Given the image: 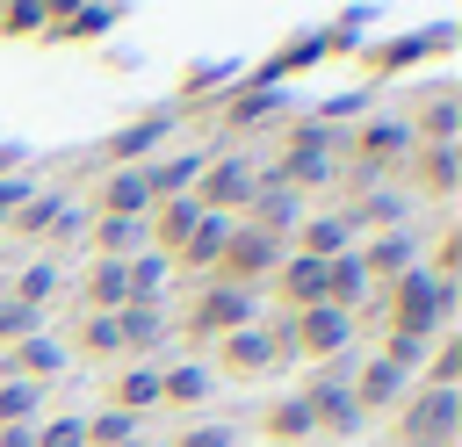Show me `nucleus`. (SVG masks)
<instances>
[{
    "mask_svg": "<svg viewBox=\"0 0 462 447\" xmlns=\"http://www.w3.org/2000/svg\"><path fill=\"white\" fill-rule=\"evenodd\" d=\"M455 375H462V332H433V346H426L411 389H455Z\"/></svg>",
    "mask_w": 462,
    "mask_h": 447,
    "instance_id": "31",
    "label": "nucleus"
},
{
    "mask_svg": "<svg viewBox=\"0 0 462 447\" xmlns=\"http://www.w3.org/2000/svg\"><path fill=\"white\" fill-rule=\"evenodd\" d=\"M224 231H231L224 216H202V224H195V238H188V245L173 252V274H195V281H217V260H224Z\"/></svg>",
    "mask_w": 462,
    "mask_h": 447,
    "instance_id": "26",
    "label": "nucleus"
},
{
    "mask_svg": "<svg viewBox=\"0 0 462 447\" xmlns=\"http://www.w3.org/2000/svg\"><path fill=\"white\" fill-rule=\"evenodd\" d=\"M79 433H87V447H130V440H137V418L94 411V418H79Z\"/></svg>",
    "mask_w": 462,
    "mask_h": 447,
    "instance_id": "35",
    "label": "nucleus"
},
{
    "mask_svg": "<svg viewBox=\"0 0 462 447\" xmlns=\"http://www.w3.org/2000/svg\"><path fill=\"white\" fill-rule=\"evenodd\" d=\"M29 195H36V187H29L22 173H7V180H0V224H7V216H14V209H22Z\"/></svg>",
    "mask_w": 462,
    "mask_h": 447,
    "instance_id": "41",
    "label": "nucleus"
},
{
    "mask_svg": "<svg viewBox=\"0 0 462 447\" xmlns=\"http://www.w3.org/2000/svg\"><path fill=\"white\" fill-rule=\"evenodd\" d=\"M397 180H404L411 202H455V187H462V151H455V144H411V159L397 166Z\"/></svg>",
    "mask_w": 462,
    "mask_h": 447,
    "instance_id": "7",
    "label": "nucleus"
},
{
    "mask_svg": "<svg viewBox=\"0 0 462 447\" xmlns=\"http://www.w3.org/2000/svg\"><path fill=\"white\" fill-rule=\"evenodd\" d=\"M238 324H253V296L245 288H224V281H202L195 303H188V317H180L188 339H231Z\"/></svg>",
    "mask_w": 462,
    "mask_h": 447,
    "instance_id": "8",
    "label": "nucleus"
},
{
    "mask_svg": "<svg viewBox=\"0 0 462 447\" xmlns=\"http://www.w3.org/2000/svg\"><path fill=\"white\" fill-rule=\"evenodd\" d=\"M79 353H87V360H123V346H116V317H79Z\"/></svg>",
    "mask_w": 462,
    "mask_h": 447,
    "instance_id": "37",
    "label": "nucleus"
},
{
    "mask_svg": "<svg viewBox=\"0 0 462 447\" xmlns=\"http://www.w3.org/2000/svg\"><path fill=\"white\" fill-rule=\"evenodd\" d=\"M0 447H36V425H0Z\"/></svg>",
    "mask_w": 462,
    "mask_h": 447,
    "instance_id": "42",
    "label": "nucleus"
},
{
    "mask_svg": "<svg viewBox=\"0 0 462 447\" xmlns=\"http://www.w3.org/2000/svg\"><path fill=\"white\" fill-rule=\"evenodd\" d=\"M79 224H87V216H72L65 195H51V187H36V195L7 216V231H22V238H72Z\"/></svg>",
    "mask_w": 462,
    "mask_h": 447,
    "instance_id": "20",
    "label": "nucleus"
},
{
    "mask_svg": "<svg viewBox=\"0 0 462 447\" xmlns=\"http://www.w3.org/2000/svg\"><path fill=\"white\" fill-rule=\"evenodd\" d=\"M51 7H0V36H43Z\"/></svg>",
    "mask_w": 462,
    "mask_h": 447,
    "instance_id": "38",
    "label": "nucleus"
},
{
    "mask_svg": "<svg viewBox=\"0 0 462 447\" xmlns=\"http://www.w3.org/2000/svg\"><path fill=\"white\" fill-rule=\"evenodd\" d=\"M202 159H209V151H159V159H144V166H137V180H144V195H152V202H180V195L195 187Z\"/></svg>",
    "mask_w": 462,
    "mask_h": 447,
    "instance_id": "19",
    "label": "nucleus"
},
{
    "mask_svg": "<svg viewBox=\"0 0 462 447\" xmlns=\"http://www.w3.org/2000/svg\"><path fill=\"white\" fill-rule=\"evenodd\" d=\"M58 288H65V267H58V252H43V260H29V267L14 274V288H7V296H14L22 310H43Z\"/></svg>",
    "mask_w": 462,
    "mask_h": 447,
    "instance_id": "29",
    "label": "nucleus"
},
{
    "mask_svg": "<svg viewBox=\"0 0 462 447\" xmlns=\"http://www.w3.org/2000/svg\"><path fill=\"white\" fill-rule=\"evenodd\" d=\"M390 447H397V440H390Z\"/></svg>",
    "mask_w": 462,
    "mask_h": 447,
    "instance_id": "45",
    "label": "nucleus"
},
{
    "mask_svg": "<svg viewBox=\"0 0 462 447\" xmlns=\"http://www.w3.org/2000/svg\"><path fill=\"white\" fill-rule=\"evenodd\" d=\"M354 346V317L346 310H332V303H318V310H296L289 317V360H339Z\"/></svg>",
    "mask_w": 462,
    "mask_h": 447,
    "instance_id": "6",
    "label": "nucleus"
},
{
    "mask_svg": "<svg viewBox=\"0 0 462 447\" xmlns=\"http://www.w3.org/2000/svg\"><path fill=\"white\" fill-rule=\"evenodd\" d=\"M354 260H361L368 288H375V281L390 288L404 267H419V231H411V224H404V231H375V238H361V245H354Z\"/></svg>",
    "mask_w": 462,
    "mask_h": 447,
    "instance_id": "13",
    "label": "nucleus"
},
{
    "mask_svg": "<svg viewBox=\"0 0 462 447\" xmlns=\"http://www.w3.org/2000/svg\"><path fill=\"white\" fill-rule=\"evenodd\" d=\"M274 303H282V317H296V310H318L325 303V260H303V252H289L282 267H274Z\"/></svg>",
    "mask_w": 462,
    "mask_h": 447,
    "instance_id": "15",
    "label": "nucleus"
},
{
    "mask_svg": "<svg viewBox=\"0 0 462 447\" xmlns=\"http://www.w3.org/2000/svg\"><path fill=\"white\" fill-rule=\"evenodd\" d=\"M462 433V389H411L397 404V447H455Z\"/></svg>",
    "mask_w": 462,
    "mask_h": 447,
    "instance_id": "4",
    "label": "nucleus"
},
{
    "mask_svg": "<svg viewBox=\"0 0 462 447\" xmlns=\"http://www.w3.org/2000/svg\"><path fill=\"white\" fill-rule=\"evenodd\" d=\"M346 389H354V411H361V418H375V411H397V404L411 397V375H404V368H390L383 353H368V360L346 375Z\"/></svg>",
    "mask_w": 462,
    "mask_h": 447,
    "instance_id": "12",
    "label": "nucleus"
},
{
    "mask_svg": "<svg viewBox=\"0 0 462 447\" xmlns=\"http://www.w3.org/2000/svg\"><path fill=\"white\" fill-rule=\"evenodd\" d=\"M339 123H318V115H303V123H289L282 130V151L260 166V173H274L282 187H296V195H310V187H332L339 180Z\"/></svg>",
    "mask_w": 462,
    "mask_h": 447,
    "instance_id": "1",
    "label": "nucleus"
},
{
    "mask_svg": "<svg viewBox=\"0 0 462 447\" xmlns=\"http://www.w3.org/2000/svg\"><path fill=\"white\" fill-rule=\"evenodd\" d=\"M289 252H303V260H339V252H354V224H346L339 209H303V224L289 231Z\"/></svg>",
    "mask_w": 462,
    "mask_h": 447,
    "instance_id": "14",
    "label": "nucleus"
},
{
    "mask_svg": "<svg viewBox=\"0 0 462 447\" xmlns=\"http://www.w3.org/2000/svg\"><path fill=\"white\" fill-rule=\"evenodd\" d=\"M195 224H202L195 195H180V202H152V216H144V252L173 260V252H180V245L195 238Z\"/></svg>",
    "mask_w": 462,
    "mask_h": 447,
    "instance_id": "16",
    "label": "nucleus"
},
{
    "mask_svg": "<svg viewBox=\"0 0 462 447\" xmlns=\"http://www.w3.org/2000/svg\"><path fill=\"white\" fill-rule=\"evenodd\" d=\"M404 130H411V144H455V137H462V94H455V79L419 87V101H411Z\"/></svg>",
    "mask_w": 462,
    "mask_h": 447,
    "instance_id": "9",
    "label": "nucleus"
},
{
    "mask_svg": "<svg viewBox=\"0 0 462 447\" xmlns=\"http://www.w3.org/2000/svg\"><path fill=\"white\" fill-rule=\"evenodd\" d=\"M325 303H332V310H346V317L368 303V274H361V260H354V252L325 260Z\"/></svg>",
    "mask_w": 462,
    "mask_h": 447,
    "instance_id": "30",
    "label": "nucleus"
},
{
    "mask_svg": "<svg viewBox=\"0 0 462 447\" xmlns=\"http://www.w3.org/2000/svg\"><path fill=\"white\" fill-rule=\"evenodd\" d=\"M166 339H173L166 303H123V310H116V346H123V360H159Z\"/></svg>",
    "mask_w": 462,
    "mask_h": 447,
    "instance_id": "11",
    "label": "nucleus"
},
{
    "mask_svg": "<svg viewBox=\"0 0 462 447\" xmlns=\"http://www.w3.org/2000/svg\"><path fill=\"white\" fill-rule=\"evenodd\" d=\"M274 108H282V94H274V87H260V79H253V87H245V94H238V101H224V130H253V123H267V115H274Z\"/></svg>",
    "mask_w": 462,
    "mask_h": 447,
    "instance_id": "33",
    "label": "nucleus"
},
{
    "mask_svg": "<svg viewBox=\"0 0 462 447\" xmlns=\"http://www.w3.org/2000/svg\"><path fill=\"white\" fill-rule=\"evenodd\" d=\"M36 447H87L79 418H36Z\"/></svg>",
    "mask_w": 462,
    "mask_h": 447,
    "instance_id": "39",
    "label": "nucleus"
},
{
    "mask_svg": "<svg viewBox=\"0 0 462 447\" xmlns=\"http://www.w3.org/2000/svg\"><path fill=\"white\" fill-rule=\"evenodd\" d=\"M253 180H260V159H253V151H209L188 195H195V209H202V216H224V224H238V209H245Z\"/></svg>",
    "mask_w": 462,
    "mask_h": 447,
    "instance_id": "3",
    "label": "nucleus"
},
{
    "mask_svg": "<svg viewBox=\"0 0 462 447\" xmlns=\"http://www.w3.org/2000/svg\"><path fill=\"white\" fill-rule=\"evenodd\" d=\"M217 368L224 375H267V368H282V346L260 332V317L253 324H238L231 339H217Z\"/></svg>",
    "mask_w": 462,
    "mask_h": 447,
    "instance_id": "17",
    "label": "nucleus"
},
{
    "mask_svg": "<svg viewBox=\"0 0 462 447\" xmlns=\"http://www.w3.org/2000/svg\"><path fill=\"white\" fill-rule=\"evenodd\" d=\"M79 303H87V317H116V310L130 303V274H123V260H87V274H79Z\"/></svg>",
    "mask_w": 462,
    "mask_h": 447,
    "instance_id": "24",
    "label": "nucleus"
},
{
    "mask_svg": "<svg viewBox=\"0 0 462 447\" xmlns=\"http://www.w3.org/2000/svg\"><path fill=\"white\" fill-rule=\"evenodd\" d=\"M260 440H267V447H310V440H318V425H310V411H303L296 389L260 411Z\"/></svg>",
    "mask_w": 462,
    "mask_h": 447,
    "instance_id": "25",
    "label": "nucleus"
},
{
    "mask_svg": "<svg viewBox=\"0 0 462 447\" xmlns=\"http://www.w3.org/2000/svg\"><path fill=\"white\" fill-rule=\"evenodd\" d=\"M390 332L397 339H433V332H455V281L426 274V267H404L390 281Z\"/></svg>",
    "mask_w": 462,
    "mask_h": 447,
    "instance_id": "2",
    "label": "nucleus"
},
{
    "mask_svg": "<svg viewBox=\"0 0 462 447\" xmlns=\"http://www.w3.org/2000/svg\"><path fill=\"white\" fill-rule=\"evenodd\" d=\"M14 166H22V151H14V144H0V180H7Z\"/></svg>",
    "mask_w": 462,
    "mask_h": 447,
    "instance_id": "43",
    "label": "nucleus"
},
{
    "mask_svg": "<svg viewBox=\"0 0 462 447\" xmlns=\"http://www.w3.org/2000/svg\"><path fill=\"white\" fill-rule=\"evenodd\" d=\"M123 274H130V303H166L173 260H159V252H137V260H123Z\"/></svg>",
    "mask_w": 462,
    "mask_h": 447,
    "instance_id": "32",
    "label": "nucleus"
},
{
    "mask_svg": "<svg viewBox=\"0 0 462 447\" xmlns=\"http://www.w3.org/2000/svg\"><path fill=\"white\" fill-rule=\"evenodd\" d=\"M130 447H166V440H130Z\"/></svg>",
    "mask_w": 462,
    "mask_h": 447,
    "instance_id": "44",
    "label": "nucleus"
},
{
    "mask_svg": "<svg viewBox=\"0 0 462 447\" xmlns=\"http://www.w3.org/2000/svg\"><path fill=\"white\" fill-rule=\"evenodd\" d=\"M94 216H123V224H144V216H152V195H144L137 166H108V180H101V195H94Z\"/></svg>",
    "mask_w": 462,
    "mask_h": 447,
    "instance_id": "23",
    "label": "nucleus"
},
{
    "mask_svg": "<svg viewBox=\"0 0 462 447\" xmlns=\"http://www.w3.org/2000/svg\"><path fill=\"white\" fill-rule=\"evenodd\" d=\"M166 137H173V115H137V123H123L101 151H108V166H144V159H159Z\"/></svg>",
    "mask_w": 462,
    "mask_h": 447,
    "instance_id": "21",
    "label": "nucleus"
},
{
    "mask_svg": "<svg viewBox=\"0 0 462 447\" xmlns=\"http://www.w3.org/2000/svg\"><path fill=\"white\" fill-rule=\"evenodd\" d=\"M36 418H43V389L0 375V425H36Z\"/></svg>",
    "mask_w": 462,
    "mask_h": 447,
    "instance_id": "34",
    "label": "nucleus"
},
{
    "mask_svg": "<svg viewBox=\"0 0 462 447\" xmlns=\"http://www.w3.org/2000/svg\"><path fill=\"white\" fill-rule=\"evenodd\" d=\"M36 332H43V310H22L14 296H0V353L22 346V339H36Z\"/></svg>",
    "mask_w": 462,
    "mask_h": 447,
    "instance_id": "36",
    "label": "nucleus"
},
{
    "mask_svg": "<svg viewBox=\"0 0 462 447\" xmlns=\"http://www.w3.org/2000/svg\"><path fill=\"white\" fill-rule=\"evenodd\" d=\"M238 224H253V231H267V238H282V245H289V231L303 224V195H296V187H282L274 173H260V180H253V195H245V209H238Z\"/></svg>",
    "mask_w": 462,
    "mask_h": 447,
    "instance_id": "10",
    "label": "nucleus"
},
{
    "mask_svg": "<svg viewBox=\"0 0 462 447\" xmlns=\"http://www.w3.org/2000/svg\"><path fill=\"white\" fill-rule=\"evenodd\" d=\"M108 411H123V418L159 411V360H116V375H108Z\"/></svg>",
    "mask_w": 462,
    "mask_h": 447,
    "instance_id": "18",
    "label": "nucleus"
},
{
    "mask_svg": "<svg viewBox=\"0 0 462 447\" xmlns=\"http://www.w3.org/2000/svg\"><path fill=\"white\" fill-rule=\"evenodd\" d=\"M58 368H65V346L51 332H36V339H22V346L0 353V375L7 382H29V389H43V375H58Z\"/></svg>",
    "mask_w": 462,
    "mask_h": 447,
    "instance_id": "22",
    "label": "nucleus"
},
{
    "mask_svg": "<svg viewBox=\"0 0 462 447\" xmlns=\"http://www.w3.org/2000/svg\"><path fill=\"white\" fill-rule=\"evenodd\" d=\"M209 389H217V375H209L202 360H173V368H159V404H173V411L202 404Z\"/></svg>",
    "mask_w": 462,
    "mask_h": 447,
    "instance_id": "27",
    "label": "nucleus"
},
{
    "mask_svg": "<svg viewBox=\"0 0 462 447\" xmlns=\"http://www.w3.org/2000/svg\"><path fill=\"white\" fill-rule=\"evenodd\" d=\"M116 29V7H58L51 14V43H94V36H108Z\"/></svg>",
    "mask_w": 462,
    "mask_h": 447,
    "instance_id": "28",
    "label": "nucleus"
},
{
    "mask_svg": "<svg viewBox=\"0 0 462 447\" xmlns=\"http://www.w3.org/2000/svg\"><path fill=\"white\" fill-rule=\"evenodd\" d=\"M282 260H289V245H282V238L253 231V224H231V231H224V260H217V281L253 296V288H267V281H274V267H282Z\"/></svg>",
    "mask_w": 462,
    "mask_h": 447,
    "instance_id": "5",
    "label": "nucleus"
},
{
    "mask_svg": "<svg viewBox=\"0 0 462 447\" xmlns=\"http://www.w3.org/2000/svg\"><path fill=\"white\" fill-rule=\"evenodd\" d=\"M166 447H238V440H231V425H188V433H173Z\"/></svg>",
    "mask_w": 462,
    "mask_h": 447,
    "instance_id": "40",
    "label": "nucleus"
}]
</instances>
